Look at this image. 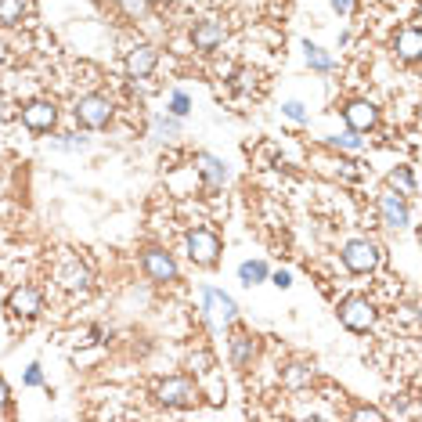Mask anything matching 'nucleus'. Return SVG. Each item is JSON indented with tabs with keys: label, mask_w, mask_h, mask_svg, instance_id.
Segmentation results:
<instances>
[{
	"label": "nucleus",
	"mask_w": 422,
	"mask_h": 422,
	"mask_svg": "<svg viewBox=\"0 0 422 422\" xmlns=\"http://www.w3.org/2000/svg\"><path fill=\"white\" fill-rule=\"evenodd\" d=\"M188 112H191V97H188V90H174V94H170V116L184 120Z\"/></svg>",
	"instance_id": "obj_24"
},
{
	"label": "nucleus",
	"mask_w": 422,
	"mask_h": 422,
	"mask_svg": "<svg viewBox=\"0 0 422 422\" xmlns=\"http://www.w3.org/2000/svg\"><path fill=\"white\" fill-rule=\"evenodd\" d=\"M339 322L350 329V332H368L376 325V307L368 303L364 296H347L339 303Z\"/></svg>",
	"instance_id": "obj_5"
},
{
	"label": "nucleus",
	"mask_w": 422,
	"mask_h": 422,
	"mask_svg": "<svg viewBox=\"0 0 422 422\" xmlns=\"http://www.w3.org/2000/svg\"><path fill=\"white\" fill-rule=\"evenodd\" d=\"M22 8H26V0H0V26L22 22Z\"/></svg>",
	"instance_id": "obj_23"
},
{
	"label": "nucleus",
	"mask_w": 422,
	"mask_h": 422,
	"mask_svg": "<svg viewBox=\"0 0 422 422\" xmlns=\"http://www.w3.org/2000/svg\"><path fill=\"white\" fill-rule=\"evenodd\" d=\"M152 134H155V141H170V137L181 134V120L177 116H155L152 120Z\"/></svg>",
	"instance_id": "obj_21"
},
{
	"label": "nucleus",
	"mask_w": 422,
	"mask_h": 422,
	"mask_svg": "<svg viewBox=\"0 0 422 422\" xmlns=\"http://www.w3.org/2000/svg\"><path fill=\"white\" fill-rule=\"evenodd\" d=\"M390 188L397 191V195H415V174H411V167H397V170H390Z\"/></svg>",
	"instance_id": "obj_20"
},
{
	"label": "nucleus",
	"mask_w": 422,
	"mask_h": 422,
	"mask_svg": "<svg viewBox=\"0 0 422 422\" xmlns=\"http://www.w3.org/2000/svg\"><path fill=\"white\" fill-rule=\"evenodd\" d=\"M329 144H332V148H343V152H361V148H364V137H361L357 130H350V127H347L343 134L329 137Z\"/></svg>",
	"instance_id": "obj_22"
},
{
	"label": "nucleus",
	"mask_w": 422,
	"mask_h": 422,
	"mask_svg": "<svg viewBox=\"0 0 422 422\" xmlns=\"http://www.w3.org/2000/svg\"><path fill=\"white\" fill-rule=\"evenodd\" d=\"M343 116H347V127L357 130V134L372 130V127L379 123V109H376L372 101H350L347 109H343Z\"/></svg>",
	"instance_id": "obj_10"
},
{
	"label": "nucleus",
	"mask_w": 422,
	"mask_h": 422,
	"mask_svg": "<svg viewBox=\"0 0 422 422\" xmlns=\"http://www.w3.org/2000/svg\"><path fill=\"white\" fill-rule=\"evenodd\" d=\"M120 4H123V11L130 19H144L148 15V0H120Z\"/></svg>",
	"instance_id": "obj_29"
},
{
	"label": "nucleus",
	"mask_w": 422,
	"mask_h": 422,
	"mask_svg": "<svg viewBox=\"0 0 422 422\" xmlns=\"http://www.w3.org/2000/svg\"><path fill=\"white\" fill-rule=\"evenodd\" d=\"M397 58L401 62H418L422 58V29L418 26H408L397 33Z\"/></svg>",
	"instance_id": "obj_15"
},
{
	"label": "nucleus",
	"mask_w": 422,
	"mask_h": 422,
	"mask_svg": "<svg viewBox=\"0 0 422 422\" xmlns=\"http://www.w3.org/2000/svg\"><path fill=\"white\" fill-rule=\"evenodd\" d=\"M282 112H285L292 123H307V109H303V101H285V105H282Z\"/></svg>",
	"instance_id": "obj_28"
},
{
	"label": "nucleus",
	"mask_w": 422,
	"mask_h": 422,
	"mask_svg": "<svg viewBox=\"0 0 422 422\" xmlns=\"http://www.w3.org/2000/svg\"><path fill=\"white\" fill-rule=\"evenodd\" d=\"M8 310L15 314V318H36V314L43 310V296H40L33 285H19V289L8 296Z\"/></svg>",
	"instance_id": "obj_9"
},
{
	"label": "nucleus",
	"mask_w": 422,
	"mask_h": 422,
	"mask_svg": "<svg viewBox=\"0 0 422 422\" xmlns=\"http://www.w3.org/2000/svg\"><path fill=\"white\" fill-rule=\"evenodd\" d=\"M8 401H11V390H8L4 376H0V411H4V408H8Z\"/></svg>",
	"instance_id": "obj_32"
},
{
	"label": "nucleus",
	"mask_w": 422,
	"mask_h": 422,
	"mask_svg": "<svg viewBox=\"0 0 422 422\" xmlns=\"http://www.w3.org/2000/svg\"><path fill=\"white\" fill-rule=\"evenodd\" d=\"M271 282H275V289H289V285H292V275H289V271H275Z\"/></svg>",
	"instance_id": "obj_31"
},
{
	"label": "nucleus",
	"mask_w": 422,
	"mask_h": 422,
	"mask_svg": "<svg viewBox=\"0 0 422 422\" xmlns=\"http://www.w3.org/2000/svg\"><path fill=\"white\" fill-rule=\"evenodd\" d=\"M155 62H159V51L148 47V43H141V47H134L130 55H127V76H130V80H144V76H152Z\"/></svg>",
	"instance_id": "obj_12"
},
{
	"label": "nucleus",
	"mask_w": 422,
	"mask_h": 422,
	"mask_svg": "<svg viewBox=\"0 0 422 422\" xmlns=\"http://www.w3.org/2000/svg\"><path fill=\"white\" fill-rule=\"evenodd\" d=\"M58 285L69 289V292H90L94 275H90V268H87L80 256H65V260L58 263Z\"/></svg>",
	"instance_id": "obj_6"
},
{
	"label": "nucleus",
	"mask_w": 422,
	"mask_h": 422,
	"mask_svg": "<svg viewBox=\"0 0 422 422\" xmlns=\"http://www.w3.org/2000/svg\"><path fill=\"white\" fill-rule=\"evenodd\" d=\"M350 418H354V422H383L386 415H383L379 408H368V404H361V408H354V411H350Z\"/></svg>",
	"instance_id": "obj_27"
},
{
	"label": "nucleus",
	"mask_w": 422,
	"mask_h": 422,
	"mask_svg": "<svg viewBox=\"0 0 422 422\" xmlns=\"http://www.w3.org/2000/svg\"><path fill=\"white\" fill-rule=\"evenodd\" d=\"M310 379H314V372H310L307 364H292V368H289V376H285L289 386H303V383H310Z\"/></svg>",
	"instance_id": "obj_25"
},
{
	"label": "nucleus",
	"mask_w": 422,
	"mask_h": 422,
	"mask_svg": "<svg viewBox=\"0 0 422 422\" xmlns=\"http://www.w3.org/2000/svg\"><path fill=\"white\" fill-rule=\"evenodd\" d=\"M199 397L202 394H199V386L188 376H170V379L155 383V401L167 404V408H195Z\"/></svg>",
	"instance_id": "obj_1"
},
{
	"label": "nucleus",
	"mask_w": 422,
	"mask_h": 422,
	"mask_svg": "<svg viewBox=\"0 0 422 422\" xmlns=\"http://www.w3.org/2000/svg\"><path fill=\"white\" fill-rule=\"evenodd\" d=\"M55 148H62V152H83V148H90V141L87 137H76V134H65V137L55 141Z\"/></svg>",
	"instance_id": "obj_26"
},
{
	"label": "nucleus",
	"mask_w": 422,
	"mask_h": 422,
	"mask_svg": "<svg viewBox=\"0 0 422 422\" xmlns=\"http://www.w3.org/2000/svg\"><path fill=\"white\" fill-rule=\"evenodd\" d=\"M191 43H195V51H217L224 43V26L221 22H199L191 29Z\"/></svg>",
	"instance_id": "obj_14"
},
{
	"label": "nucleus",
	"mask_w": 422,
	"mask_h": 422,
	"mask_svg": "<svg viewBox=\"0 0 422 422\" xmlns=\"http://www.w3.org/2000/svg\"><path fill=\"white\" fill-rule=\"evenodd\" d=\"M379 213H383L386 228H408V206H404V199L394 188L379 195Z\"/></svg>",
	"instance_id": "obj_13"
},
{
	"label": "nucleus",
	"mask_w": 422,
	"mask_h": 422,
	"mask_svg": "<svg viewBox=\"0 0 422 422\" xmlns=\"http://www.w3.org/2000/svg\"><path fill=\"white\" fill-rule=\"evenodd\" d=\"M188 260L199 263V268H213L221 260V235L209 228H195L188 235Z\"/></svg>",
	"instance_id": "obj_3"
},
{
	"label": "nucleus",
	"mask_w": 422,
	"mask_h": 422,
	"mask_svg": "<svg viewBox=\"0 0 422 422\" xmlns=\"http://www.w3.org/2000/svg\"><path fill=\"white\" fill-rule=\"evenodd\" d=\"M195 163H199V170H202V177L209 181V188H221L224 181H228V167L217 159V155H209V152H199L195 155Z\"/></svg>",
	"instance_id": "obj_16"
},
{
	"label": "nucleus",
	"mask_w": 422,
	"mask_h": 422,
	"mask_svg": "<svg viewBox=\"0 0 422 422\" xmlns=\"http://www.w3.org/2000/svg\"><path fill=\"white\" fill-rule=\"evenodd\" d=\"M76 120L80 127L87 130H101V127H109L112 123V101L105 97V94H87L76 101Z\"/></svg>",
	"instance_id": "obj_4"
},
{
	"label": "nucleus",
	"mask_w": 422,
	"mask_h": 422,
	"mask_svg": "<svg viewBox=\"0 0 422 422\" xmlns=\"http://www.w3.org/2000/svg\"><path fill=\"white\" fill-rule=\"evenodd\" d=\"M379 260H383V249L372 238H354L343 246V263L354 275H372L379 268Z\"/></svg>",
	"instance_id": "obj_2"
},
{
	"label": "nucleus",
	"mask_w": 422,
	"mask_h": 422,
	"mask_svg": "<svg viewBox=\"0 0 422 422\" xmlns=\"http://www.w3.org/2000/svg\"><path fill=\"white\" fill-rule=\"evenodd\" d=\"M303 55H307V65H310L314 73H329V69L336 65V58H332V55H325V51H322L318 43H310V40L303 43Z\"/></svg>",
	"instance_id": "obj_19"
},
{
	"label": "nucleus",
	"mask_w": 422,
	"mask_h": 422,
	"mask_svg": "<svg viewBox=\"0 0 422 422\" xmlns=\"http://www.w3.org/2000/svg\"><path fill=\"white\" fill-rule=\"evenodd\" d=\"M141 268H144V275L152 282H163V285L167 282H177V263H174V256L167 249H144Z\"/></svg>",
	"instance_id": "obj_7"
},
{
	"label": "nucleus",
	"mask_w": 422,
	"mask_h": 422,
	"mask_svg": "<svg viewBox=\"0 0 422 422\" xmlns=\"http://www.w3.org/2000/svg\"><path fill=\"white\" fill-rule=\"evenodd\" d=\"M22 123L29 127V130H36V134H43V130H51L58 123V109L51 101H33L29 109H22Z\"/></svg>",
	"instance_id": "obj_11"
},
{
	"label": "nucleus",
	"mask_w": 422,
	"mask_h": 422,
	"mask_svg": "<svg viewBox=\"0 0 422 422\" xmlns=\"http://www.w3.org/2000/svg\"><path fill=\"white\" fill-rule=\"evenodd\" d=\"M22 383H26V386H43V368H40V364H29L26 376H22Z\"/></svg>",
	"instance_id": "obj_30"
},
{
	"label": "nucleus",
	"mask_w": 422,
	"mask_h": 422,
	"mask_svg": "<svg viewBox=\"0 0 422 422\" xmlns=\"http://www.w3.org/2000/svg\"><path fill=\"white\" fill-rule=\"evenodd\" d=\"M202 310L209 314V318H221L224 325H231V322L238 318V303H235L228 292L213 289V285H206V289H202Z\"/></svg>",
	"instance_id": "obj_8"
},
{
	"label": "nucleus",
	"mask_w": 422,
	"mask_h": 422,
	"mask_svg": "<svg viewBox=\"0 0 422 422\" xmlns=\"http://www.w3.org/2000/svg\"><path fill=\"white\" fill-rule=\"evenodd\" d=\"M253 357H256V336L235 332V339H231V361H235V368H246Z\"/></svg>",
	"instance_id": "obj_17"
},
{
	"label": "nucleus",
	"mask_w": 422,
	"mask_h": 422,
	"mask_svg": "<svg viewBox=\"0 0 422 422\" xmlns=\"http://www.w3.org/2000/svg\"><path fill=\"white\" fill-rule=\"evenodd\" d=\"M271 271H268V263L263 260H246L242 268H238V282L246 285V289H253V285H260L263 278H268Z\"/></svg>",
	"instance_id": "obj_18"
}]
</instances>
